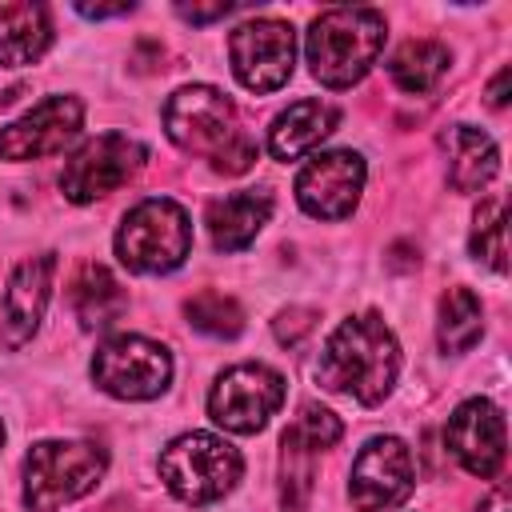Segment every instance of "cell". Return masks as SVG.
Masks as SVG:
<instances>
[{"label":"cell","mask_w":512,"mask_h":512,"mask_svg":"<svg viewBox=\"0 0 512 512\" xmlns=\"http://www.w3.org/2000/svg\"><path fill=\"white\" fill-rule=\"evenodd\" d=\"M396 372H400V344L376 312L340 320L316 364V380L328 392H348L368 408L392 392Z\"/></svg>","instance_id":"obj_1"},{"label":"cell","mask_w":512,"mask_h":512,"mask_svg":"<svg viewBox=\"0 0 512 512\" xmlns=\"http://www.w3.org/2000/svg\"><path fill=\"white\" fill-rule=\"evenodd\" d=\"M164 132L176 148H184L192 156H208L212 168L224 176H240L256 160V144L240 128L236 104L208 84H188L168 96Z\"/></svg>","instance_id":"obj_2"},{"label":"cell","mask_w":512,"mask_h":512,"mask_svg":"<svg viewBox=\"0 0 512 512\" xmlns=\"http://www.w3.org/2000/svg\"><path fill=\"white\" fill-rule=\"evenodd\" d=\"M304 48L320 84L352 88L384 48V16L376 8H328L308 24Z\"/></svg>","instance_id":"obj_3"},{"label":"cell","mask_w":512,"mask_h":512,"mask_svg":"<svg viewBox=\"0 0 512 512\" xmlns=\"http://www.w3.org/2000/svg\"><path fill=\"white\" fill-rule=\"evenodd\" d=\"M108 456L88 440H40L24 460V504L32 512H56L96 488Z\"/></svg>","instance_id":"obj_4"},{"label":"cell","mask_w":512,"mask_h":512,"mask_svg":"<svg viewBox=\"0 0 512 512\" xmlns=\"http://www.w3.org/2000/svg\"><path fill=\"white\" fill-rule=\"evenodd\" d=\"M240 472V452L212 432H184L160 452V480L184 504H212L228 496Z\"/></svg>","instance_id":"obj_5"},{"label":"cell","mask_w":512,"mask_h":512,"mask_svg":"<svg viewBox=\"0 0 512 512\" xmlns=\"http://www.w3.org/2000/svg\"><path fill=\"white\" fill-rule=\"evenodd\" d=\"M188 252H192L188 212L168 196L140 200L116 232V256L128 272H172L188 260Z\"/></svg>","instance_id":"obj_6"},{"label":"cell","mask_w":512,"mask_h":512,"mask_svg":"<svg viewBox=\"0 0 512 512\" xmlns=\"http://www.w3.org/2000/svg\"><path fill=\"white\" fill-rule=\"evenodd\" d=\"M92 380L116 400H152L172 380V356L164 344L148 336L120 332L96 348Z\"/></svg>","instance_id":"obj_7"},{"label":"cell","mask_w":512,"mask_h":512,"mask_svg":"<svg viewBox=\"0 0 512 512\" xmlns=\"http://www.w3.org/2000/svg\"><path fill=\"white\" fill-rule=\"evenodd\" d=\"M284 404V376L268 364H232L208 392V416L224 432L252 436Z\"/></svg>","instance_id":"obj_8"},{"label":"cell","mask_w":512,"mask_h":512,"mask_svg":"<svg viewBox=\"0 0 512 512\" xmlns=\"http://www.w3.org/2000/svg\"><path fill=\"white\" fill-rule=\"evenodd\" d=\"M148 160V148L132 140L128 132H104L88 140L60 172V192L72 204H92L96 196H108L124 188Z\"/></svg>","instance_id":"obj_9"},{"label":"cell","mask_w":512,"mask_h":512,"mask_svg":"<svg viewBox=\"0 0 512 512\" xmlns=\"http://www.w3.org/2000/svg\"><path fill=\"white\" fill-rule=\"evenodd\" d=\"M228 60H232L236 80L248 92H276L292 76L296 32H292V24H284L276 16L248 20L228 36Z\"/></svg>","instance_id":"obj_10"},{"label":"cell","mask_w":512,"mask_h":512,"mask_svg":"<svg viewBox=\"0 0 512 512\" xmlns=\"http://www.w3.org/2000/svg\"><path fill=\"white\" fill-rule=\"evenodd\" d=\"M412 484H416V468L408 444L396 436H372L352 460L348 496L360 512H384L404 504L412 496Z\"/></svg>","instance_id":"obj_11"},{"label":"cell","mask_w":512,"mask_h":512,"mask_svg":"<svg viewBox=\"0 0 512 512\" xmlns=\"http://www.w3.org/2000/svg\"><path fill=\"white\" fill-rule=\"evenodd\" d=\"M84 124V104L76 96H48L8 128H0V160H44L64 152Z\"/></svg>","instance_id":"obj_12"},{"label":"cell","mask_w":512,"mask_h":512,"mask_svg":"<svg viewBox=\"0 0 512 512\" xmlns=\"http://www.w3.org/2000/svg\"><path fill=\"white\" fill-rule=\"evenodd\" d=\"M364 192V160L356 152H316L296 176V200L316 220H344Z\"/></svg>","instance_id":"obj_13"},{"label":"cell","mask_w":512,"mask_h":512,"mask_svg":"<svg viewBox=\"0 0 512 512\" xmlns=\"http://www.w3.org/2000/svg\"><path fill=\"white\" fill-rule=\"evenodd\" d=\"M444 440L452 456L480 480H492L504 464V416L484 396H472L452 412Z\"/></svg>","instance_id":"obj_14"},{"label":"cell","mask_w":512,"mask_h":512,"mask_svg":"<svg viewBox=\"0 0 512 512\" xmlns=\"http://www.w3.org/2000/svg\"><path fill=\"white\" fill-rule=\"evenodd\" d=\"M52 272H56L52 252L28 256L12 268L8 284H4V304H0V332H4L8 348H20L40 328L48 296H52Z\"/></svg>","instance_id":"obj_15"},{"label":"cell","mask_w":512,"mask_h":512,"mask_svg":"<svg viewBox=\"0 0 512 512\" xmlns=\"http://www.w3.org/2000/svg\"><path fill=\"white\" fill-rule=\"evenodd\" d=\"M268 216H272V196L244 188V192H228V196L212 200L204 212V224L220 252H240L256 240V232L268 224Z\"/></svg>","instance_id":"obj_16"},{"label":"cell","mask_w":512,"mask_h":512,"mask_svg":"<svg viewBox=\"0 0 512 512\" xmlns=\"http://www.w3.org/2000/svg\"><path fill=\"white\" fill-rule=\"evenodd\" d=\"M340 112L324 100H296L288 112H280L268 128V152L276 160H296L304 152H312L324 136L336 132Z\"/></svg>","instance_id":"obj_17"},{"label":"cell","mask_w":512,"mask_h":512,"mask_svg":"<svg viewBox=\"0 0 512 512\" xmlns=\"http://www.w3.org/2000/svg\"><path fill=\"white\" fill-rule=\"evenodd\" d=\"M52 44V16L44 4L16 0L0 8V64L24 68L36 64Z\"/></svg>","instance_id":"obj_18"},{"label":"cell","mask_w":512,"mask_h":512,"mask_svg":"<svg viewBox=\"0 0 512 512\" xmlns=\"http://www.w3.org/2000/svg\"><path fill=\"white\" fill-rule=\"evenodd\" d=\"M444 148H448V184L456 192H480L496 176L500 152H496V144L480 128L452 124L444 132Z\"/></svg>","instance_id":"obj_19"},{"label":"cell","mask_w":512,"mask_h":512,"mask_svg":"<svg viewBox=\"0 0 512 512\" xmlns=\"http://www.w3.org/2000/svg\"><path fill=\"white\" fill-rule=\"evenodd\" d=\"M68 300H72V312H76L80 328H88V332L92 328H112L128 308V292L120 288V280L104 264H84L72 280Z\"/></svg>","instance_id":"obj_20"},{"label":"cell","mask_w":512,"mask_h":512,"mask_svg":"<svg viewBox=\"0 0 512 512\" xmlns=\"http://www.w3.org/2000/svg\"><path fill=\"white\" fill-rule=\"evenodd\" d=\"M448 72V48L436 44V40H408L392 52L388 60V76L396 80L400 92H432Z\"/></svg>","instance_id":"obj_21"},{"label":"cell","mask_w":512,"mask_h":512,"mask_svg":"<svg viewBox=\"0 0 512 512\" xmlns=\"http://www.w3.org/2000/svg\"><path fill=\"white\" fill-rule=\"evenodd\" d=\"M316 448L288 428L280 436V504L284 512H304L312 500V480H316Z\"/></svg>","instance_id":"obj_22"},{"label":"cell","mask_w":512,"mask_h":512,"mask_svg":"<svg viewBox=\"0 0 512 512\" xmlns=\"http://www.w3.org/2000/svg\"><path fill=\"white\" fill-rule=\"evenodd\" d=\"M484 332V308L468 288H448L440 296V320H436V336L444 352H468Z\"/></svg>","instance_id":"obj_23"},{"label":"cell","mask_w":512,"mask_h":512,"mask_svg":"<svg viewBox=\"0 0 512 512\" xmlns=\"http://www.w3.org/2000/svg\"><path fill=\"white\" fill-rule=\"evenodd\" d=\"M184 312H188V324L200 328V332H208V336H224V340H228V336H236V332L244 328L240 304H236L232 296L216 292V288L196 292V296L184 304Z\"/></svg>","instance_id":"obj_24"},{"label":"cell","mask_w":512,"mask_h":512,"mask_svg":"<svg viewBox=\"0 0 512 512\" xmlns=\"http://www.w3.org/2000/svg\"><path fill=\"white\" fill-rule=\"evenodd\" d=\"M472 256L484 260L488 268L504 272L508 268V248H504V200L500 196H488L480 208H476V220H472V240H468Z\"/></svg>","instance_id":"obj_25"},{"label":"cell","mask_w":512,"mask_h":512,"mask_svg":"<svg viewBox=\"0 0 512 512\" xmlns=\"http://www.w3.org/2000/svg\"><path fill=\"white\" fill-rule=\"evenodd\" d=\"M316 452H324V448H332L336 440H340V420L328 412V408H316V404H304L300 408V416H296V424H292Z\"/></svg>","instance_id":"obj_26"},{"label":"cell","mask_w":512,"mask_h":512,"mask_svg":"<svg viewBox=\"0 0 512 512\" xmlns=\"http://www.w3.org/2000/svg\"><path fill=\"white\" fill-rule=\"evenodd\" d=\"M304 332H312V312H308V308H288V312H280V320H276V340H280V344H300Z\"/></svg>","instance_id":"obj_27"},{"label":"cell","mask_w":512,"mask_h":512,"mask_svg":"<svg viewBox=\"0 0 512 512\" xmlns=\"http://www.w3.org/2000/svg\"><path fill=\"white\" fill-rule=\"evenodd\" d=\"M236 4H228V0H216V4H176V12L184 16V20H192V24H208V20H220V16H228Z\"/></svg>","instance_id":"obj_28"},{"label":"cell","mask_w":512,"mask_h":512,"mask_svg":"<svg viewBox=\"0 0 512 512\" xmlns=\"http://www.w3.org/2000/svg\"><path fill=\"white\" fill-rule=\"evenodd\" d=\"M76 12L88 16V20H104V16H124V12H132V4H80Z\"/></svg>","instance_id":"obj_29"},{"label":"cell","mask_w":512,"mask_h":512,"mask_svg":"<svg viewBox=\"0 0 512 512\" xmlns=\"http://www.w3.org/2000/svg\"><path fill=\"white\" fill-rule=\"evenodd\" d=\"M508 76H512V72H508V68H500V72H496V80L488 84V104H492V108H504V104H508Z\"/></svg>","instance_id":"obj_30"},{"label":"cell","mask_w":512,"mask_h":512,"mask_svg":"<svg viewBox=\"0 0 512 512\" xmlns=\"http://www.w3.org/2000/svg\"><path fill=\"white\" fill-rule=\"evenodd\" d=\"M476 512H508V492H504V488H496V492H492Z\"/></svg>","instance_id":"obj_31"},{"label":"cell","mask_w":512,"mask_h":512,"mask_svg":"<svg viewBox=\"0 0 512 512\" xmlns=\"http://www.w3.org/2000/svg\"><path fill=\"white\" fill-rule=\"evenodd\" d=\"M0 444H4V424H0Z\"/></svg>","instance_id":"obj_32"}]
</instances>
